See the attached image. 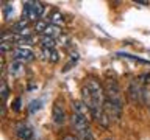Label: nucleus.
<instances>
[{
	"label": "nucleus",
	"mask_w": 150,
	"mask_h": 140,
	"mask_svg": "<svg viewBox=\"0 0 150 140\" xmlns=\"http://www.w3.org/2000/svg\"><path fill=\"white\" fill-rule=\"evenodd\" d=\"M45 6L41 2H25L23 3V19L28 22H39V17L44 14Z\"/></svg>",
	"instance_id": "nucleus-1"
},
{
	"label": "nucleus",
	"mask_w": 150,
	"mask_h": 140,
	"mask_svg": "<svg viewBox=\"0 0 150 140\" xmlns=\"http://www.w3.org/2000/svg\"><path fill=\"white\" fill-rule=\"evenodd\" d=\"M21 104H22V101H21V98H16V100H14V103H13V111L14 112H19L21 111Z\"/></svg>",
	"instance_id": "nucleus-25"
},
{
	"label": "nucleus",
	"mask_w": 150,
	"mask_h": 140,
	"mask_svg": "<svg viewBox=\"0 0 150 140\" xmlns=\"http://www.w3.org/2000/svg\"><path fill=\"white\" fill-rule=\"evenodd\" d=\"M47 25H49V23H47V22H44V20H39V22H36V23H35V31L41 33V34H44V31H45Z\"/></svg>",
	"instance_id": "nucleus-22"
},
{
	"label": "nucleus",
	"mask_w": 150,
	"mask_h": 140,
	"mask_svg": "<svg viewBox=\"0 0 150 140\" xmlns=\"http://www.w3.org/2000/svg\"><path fill=\"white\" fill-rule=\"evenodd\" d=\"M106 140H110V139H106Z\"/></svg>",
	"instance_id": "nucleus-27"
},
{
	"label": "nucleus",
	"mask_w": 150,
	"mask_h": 140,
	"mask_svg": "<svg viewBox=\"0 0 150 140\" xmlns=\"http://www.w3.org/2000/svg\"><path fill=\"white\" fill-rule=\"evenodd\" d=\"M72 111H74V114L81 115V117H84L86 120H91V118H92L89 107L84 104L81 100H75V101H72Z\"/></svg>",
	"instance_id": "nucleus-8"
},
{
	"label": "nucleus",
	"mask_w": 150,
	"mask_h": 140,
	"mask_svg": "<svg viewBox=\"0 0 150 140\" xmlns=\"http://www.w3.org/2000/svg\"><path fill=\"white\" fill-rule=\"evenodd\" d=\"M22 72H23V64L19 62V61H13V62L8 65V73L11 75L13 78H16V76H19V75H22Z\"/></svg>",
	"instance_id": "nucleus-10"
},
{
	"label": "nucleus",
	"mask_w": 150,
	"mask_h": 140,
	"mask_svg": "<svg viewBox=\"0 0 150 140\" xmlns=\"http://www.w3.org/2000/svg\"><path fill=\"white\" fill-rule=\"evenodd\" d=\"M14 132H16V137L19 140H31L33 139V131L28 125H25L23 121L17 123L14 126Z\"/></svg>",
	"instance_id": "nucleus-6"
},
{
	"label": "nucleus",
	"mask_w": 150,
	"mask_h": 140,
	"mask_svg": "<svg viewBox=\"0 0 150 140\" xmlns=\"http://www.w3.org/2000/svg\"><path fill=\"white\" fill-rule=\"evenodd\" d=\"M105 93H106V98H110L111 101L114 103H120L122 104V92H120V87L114 79H108L105 83Z\"/></svg>",
	"instance_id": "nucleus-3"
},
{
	"label": "nucleus",
	"mask_w": 150,
	"mask_h": 140,
	"mask_svg": "<svg viewBox=\"0 0 150 140\" xmlns=\"http://www.w3.org/2000/svg\"><path fill=\"white\" fill-rule=\"evenodd\" d=\"M42 58L47 59V61H49V62H52V64H55V62H58V61H59V53H58L55 48H53V50L42 48Z\"/></svg>",
	"instance_id": "nucleus-11"
},
{
	"label": "nucleus",
	"mask_w": 150,
	"mask_h": 140,
	"mask_svg": "<svg viewBox=\"0 0 150 140\" xmlns=\"http://www.w3.org/2000/svg\"><path fill=\"white\" fill-rule=\"evenodd\" d=\"M84 86L89 89V92H91V95L94 98V103L103 106V101L106 100V93H105V87L100 84V81H97L96 78H88Z\"/></svg>",
	"instance_id": "nucleus-2"
},
{
	"label": "nucleus",
	"mask_w": 150,
	"mask_h": 140,
	"mask_svg": "<svg viewBox=\"0 0 150 140\" xmlns=\"http://www.w3.org/2000/svg\"><path fill=\"white\" fill-rule=\"evenodd\" d=\"M41 45L42 48H47V50H53L56 47V39H53V37H49V36H41Z\"/></svg>",
	"instance_id": "nucleus-15"
},
{
	"label": "nucleus",
	"mask_w": 150,
	"mask_h": 140,
	"mask_svg": "<svg viewBox=\"0 0 150 140\" xmlns=\"http://www.w3.org/2000/svg\"><path fill=\"white\" fill-rule=\"evenodd\" d=\"M0 93H2V100L6 101V98L9 95V89H8V84L5 79H2V83H0Z\"/></svg>",
	"instance_id": "nucleus-20"
},
{
	"label": "nucleus",
	"mask_w": 150,
	"mask_h": 140,
	"mask_svg": "<svg viewBox=\"0 0 150 140\" xmlns=\"http://www.w3.org/2000/svg\"><path fill=\"white\" fill-rule=\"evenodd\" d=\"M141 90H142V86L138 79H133L130 81V86H128V98L133 103H141Z\"/></svg>",
	"instance_id": "nucleus-7"
},
{
	"label": "nucleus",
	"mask_w": 150,
	"mask_h": 140,
	"mask_svg": "<svg viewBox=\"0 0 150 140\" xmlns=\"http://www.w3.org/2000/svg\"><path fill=\"white\" fill-rule=\"evenodd\" d=\"M141 103L145 106L150 104V86L149 84H142V90H141Z\"/></svg>",
	"instance_id": "nucleus-16"
},
{
	"label": "nucleus",
	"mask_w": 150,
	"mask_h": 140,
	"mask_svg": "<svg viewBox=\"0 0 150 140\" xmlns=\"http://www.w3.org/2000/svg\"><path fill=\"white\" fill-rule=\"evenodd\" d=\"M63 140H78V137H75V135L67 134V135H64V137H63Z\"/></svg>",
	"instance_id": "nucleus-26"
},
{
	"label": "nucleus",
	"mask_w": 150,
	"mask_h": 140,
	"mask_svg": "<svg viewBox=\"0 0 150 140\" xmlns=\"http://www.w3.org/2000/svg\"><path fill=\"white\" fill-rule=\"evenodd\" d=\"M42 36H49V37H53V39H55V37H59V36H61V28L56 27V25H52V23H49Z\"/></svg>",
	"instance_id": "nucleus-14"
},
{
	"label": "nucleus",
	"mask_w": 150,
	"mask_h": 140,
	"mask_svg": "<svg viewBox=\"0 0 150 140\" xmlns=\"http://www.w3.org/2000/svg\"><path fill=\"white\" fill-rule=\"evenodd\" d=\"M49 19H50L52 25H56V27H59L64 23V16H63V13H59V11H52L49 14Z\"/></svg>",
	"instance_id": "nucleus-13"
},
{
	"label": "nucleus",
	"mask_w": 150,
	"mask_h": 140,
	"mask_svg": "<svg viewBox=\"0 0 150 140\" xmlns=\"http://www.w3.org/2000/svg\"><path fill=\"white\" fill-rule=\"evenodd\" d=\"M52 118L56 125H64L67 121V115H66V111L63 106H59L58 103L53 104V109H52Z\"/></svg>",
	"instance_id": "nucleus-9"
},
{
	"label": "nucleus",
	"mask_w": 150,
	"mask_h": 140,
	"mask_svg": "<svg viewBox=\"0 0 150 140\" xmlns=\"http://www.w3.org/2000/svg\"><path fill=\"white\" fill-rule=\"evenodd\" d=\"M70 123H72V128H74V131H75L77 135L84 132V131H88V129H91L89 128V120H86L84 117L78 115V114L70 115Z\"/></svg>",
	"instance_id": "nucleus-5"
},
{
	"label": "nucleus",
	"mask_w": 150,
	"mask_h": 140,
	"mask_svg": "<svg viewBox=\"0 0 150 140\" xmlns=\"http://www.w3.org/2000/svg\"><path fill=\"white\" fill-rule=\"evenodd\" d=\"M35 44V39H33V37L30 36V37H19L17 36V41H16V47H23V48H25V45H33Z\"/></svg>",
	"instance_id": "nucleus-17"
},
{
	"label": "nucleus",
	"mask_w": 150,
	"mask_h": 140,
	"mask_svg": "<svg viewBox=\"0 0 150 140\" xmlns=\"http://www.w3.org/2000/svg\"><path fill=\"white\" fill-rule=\"evenodd\" d=\"M14 14V6L11 3H5V6H3V17H5V20H11V17Z\"/></svg>",
	"instance_id": "nucleus-18"
},
{
	"label": "nucleus",
	"mask_w": 150,
	"mask_h": 140,
	"mask_svg": "<svg viewBox=\"0 0 150 140\" xmlns=\"http://www.w3.org/2000/svg\"><path fill=\"white\" fill-rule=\"evenodd\" d=\"M77 137H78V140H94V135L91 132V129H88V131H84V132L78 134Z\"/></svg>",
	"instance_id": "nucleus-23"
},
{
	"label": "nucleus",
	"mask_w": 150,
	"mask_h": 140,
	"mask_svg": "<svg viewBox=\"0 0 150 140\" xmlns=\"http://www.w3.org/2000/svg\"><path fill=\"white\" fill-rule=\"evenodd\" d=\"M11 56L14 61H19V62H30V61L35 59V53L30 48H23V47H16L11 51Z\"/></svg>",
	"instance_id": "nucleus-4"
},
{
	"label": "nucleus",
	"mask_w": 150,
	"mask_h": 140,
	"mask_svg": "<svg viewBox=\"0 0 150 140\" xmlns=\"http://www.w3.org/2000/svg\"><path fill=\"white\" fill-rule=\"evenodd\" d=\"M41 104H42V103H41V101H38V100L31 101V103H30V107H28V111H30L31 114H35L36 111H39V109H41Z\"/></svg>",
	"instance_id": "nucleus-24"
},
{
	"label": "nucleus",
	"mask_w": 150,
	"mask_h": 140,
	"mask_svg": "<svg viewBox=\"0 0 150 140\" xmlns=\"http://www.w3.org/2000/svg\"><path fill=\"white\" fill-rule=\"evenodd\" d=\"M119 56H122V58H128V59H133V61H138V62H142V64H150V61L147 59H142V58H138V56L134 55H130V53H117Z\"/></svg>",
	"instance_id": "nucleus-21"
},
{
	"label": "nucleus",
	"mask_w": 150,
	"mask_h": 140,
	"mask_svg": "<svg viewBox=\"0 0 150 140\" xmlns=\"http://www.w3.org/2000/svg\"><path fill=\"white\" fill-rule=\"evenodd\" d=\"M16 48V45L13 44V42H2L0 44V51H2V55H5V53H11V51Z\"/></svg>",
	"instance_id": "nucleus-19"
},
{
	"label": "nucleus",
	"mask_w": 150,
	"mask_h": 140,
	"mask_svg": "<svg viewBox=\"0 0 150 140\" xmlns=\"http://www.w3.org/2000/svg\"><path fill=\"white\" fill-rule=\"evenodd\" d=\"M27 28H28V20L27 19H21V20H17L16 23H13L11 33H14V34H21V33L23 30H27Z\"/></svg>",
	"instance_id": "nucleus-12"
}]
</instances>
